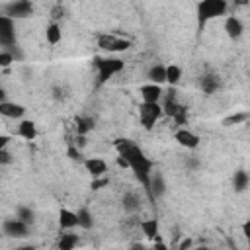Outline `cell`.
Returning <instances> with one entry per match:
<instances>
[{
	"label": "cell",
	"instance_id": "6da1fadb",
	"mask_svg": "<svg viewBox=\"0 0 250 250\" xmlns=\"http://www.w3.org/2000/svg\"><path fill=\"white\" fill-rule=\"evenodd\" d=\"M117 154L125 156L129 162V168L133 170L137 182L143 186V189L148 193L150 191V176L154 172V162L145 154V150L131 139H117L115 141Z\"/></svg>",
	"mask_w": 250,
	"mask_h": 250
},
{
	"label": "cell",
	"instance_id": "7a4b0ae2",
	"mask_svg": "<svg viewBox=\"0 0 250 250\" xmlns=\"http://www.w3.org/2000/svg\"><path fill=\"white\" fill-rule=\"evenodd\" d=\"M229 10L227 0H199L197 8H195V16H197V25L199 29H203L211 20L225 16Z\"/></svg>",
	"mask_w": 250,
	"mask_h": 250
},
{
	"label": "cell",
	"instance_id": "3957f363",
	"mask_svg": "<svg viewBox=\"0 0 250 250\" xmlns=\"http://www.w3.org/2000/svg\"><path fill=\"white\" fill-rule=\"evenodd\" d=\"M94 66L98 70V86H104L107 80H111L115 74H119L125 68V62L121 59H113V57H107V59L96 57Z\"/></svg>",
	"mask_w": 250,
	"mask_h": 250
},
{
	"label": "cell",
	"instance_id": "277c9868",
	"mask_svg": "<svg viewBox=\"0 0 250 250\" xmlns=\"http://www.w3.org/2000/svg\"><path fill=\"white\" fill-rule=\"evenodd\" d=\"M162 113H164V107L158 102H143L139 105V119L145 129H152L156 121L162 117Z\"/></svg>",
	"mask_w": 250,
	"mask_h": 250
},
{
	"label": "cell",
	"instance_id": "5b68a950",
	"mask_svg": "<svg viewBox=\"0 0 250 250\" xmlns=\"http://www.w3.org/2000/svg\"><path fill=\"white\" fill-rule=\"evenodd\" d=\"M131 45L133 43L127 37H119L113 33H100L98 35V47L102 51H107V53H121V51H127Z\"/></svg>",
	"mask_w": 250,
	"mask_h": 250
},
{
	"label": "cell",
	"instance_id": "8992f818",
	"mask_svg": "<svg viewBox=\"0 0 250 250\" xmlns=\"http://www.w3.org/2000/svg\"><path fill=\"white\" fill-rule=\"evenodd\" d=\"M4 14L14 20H25V18L33 16V4H31V0H12L6 4Z\"/></svg>",
	"mask_w": 250,
	"mask_h": 250
},
{
	"label": "cell",
	"instance_id": "52a82bcc",
	"mask_svg": "<svg viewBox=\"0 0 250 250\" xmlns=\"http://www.w3.org/2000/svg\"><path fill=\"white\" fill-rule=\"evenodd\" d=\"M16 43V23H14V18L10 16H0V45L4 49H10L14 47Z\"/></svg>",
	"mask_w": 250,
	"mask_h": 250
},
{
	"label": "cell",
	"instance_id": "ba28073f",
	"mask_svg": "<svg viewBox=\"0 0 250 250\" xmlns=\"http://www.w3.org/2000/svg\"><path fill=\"white\" fill-rule=\"evenodd\" d=\"M29 227H31V225H27L25 221H21V219H18V217L6 219V221L2 223V230H4V234L10 236V238H25V236L29 234Z\"/></svg>",
	"mask_w": 250,
	"mask_h": 250
},
{
	"label": "cell",
	"instance_id": "9c48e42d",
	"mask_svg": "<svg viewBox=\"0 0 250 250\" xmlns=\"http://www.w3.org/2000/svg\"><path fill=\"white\" fill-rule=\"evenodd\" d=\"M162 107H164V113H168L178 125H186L188 123V109H186V105H182V104H178L174 100V92H172V96L166 98Z\"/></svg>",
	"mask_w": 250,
	"mask_h": 250
},
{
	"label": "cell",
	"instance_id": "30bf717a",
	"mask_svg": "<svg viewBox=\"0 0 250 250\" xmlns=\"http://www.w3.org/2000/svg\"><path fill=\"white\" fill-rule=\"evenodd\" d=\"M174 141H176L180 146H184V148H197L201 139H199V135H195L193 131L182 127V129H178V131L174 133Z\"/></svg>",
	"mask_w": 250,
	"mask_h": 250
},
{
	"label": "cell",
	"instance_id": "8fae6325",
	"mask_svg": "<svg viewBox=\"0 0 250 250\" xmlns=\"http://www.w3.org/2000/svg\"><path fill=\"white\" fill-rule=\"evenodd\" d=\"M84 168L86 172L92 176V178H100V176H105L107 172V164L104 158H98V156H90V158H84Z\"/></svg>",
	"mask_w": 250,
	"mask_h": 250
},
{
	"label": "cell",
	"instance_id": "7c38bea8",
	"mask_svg": "<svg viewBox=\"0 0 250 250\" xmlns=\"http://www.w3.org/2000/svg\"><path fill=\"white\" fill-rule=\"evenodd\" d=\"M164 193H166V182H164V176H162L160 172H152V176H150V191H148V199H150V201H156V199H160Z\"/></svg>",
	"mask_w": 250,
	"mask_h": 250
},
{
	"label": "cell",
	"instance_id": "4fadbf2b",
	"mask_svg": "<svg viewBox=\"0 0 250 250\" xmlns=\"http://www.w3.org/2000/svg\"><path fill=\"white\" fill-rule=\"evenodd\" d=\"M59 227H61L62 230H72V229H76V227H78V213L72 211V209L62 207V209L59 211Z\"/></svg>",
	"mask_w": 250,
	"mask_h": 250
},
{
	"label": "cell",
	"instance_id": "5bb4252c",
	"mask_svg": "<svg viewBox=\"0 0 250 250\" xmlns=\"http://www.w3.org/2000/svg\"><path fill=\"white\" fill-rule=\"evenodd\" d=\"M0 113L4 117H10V119H21L25 115V107L21 104H14V102H0Z\"/></svg>",
	"mask_w": 250,
	"mask_h": 250
},
{
	"label": "cell",
	"instance_id": "9a60e30c",
	"mask_svg": "<svg viewBox=\"0 0 250 250\" xmlns=\"http://www.w3.org/2000/svg\"><path fill=\"white\" fill-rule=\"evenodd\" d=\"M162 98V86L148 82L145 86H141V100L143 102H160Z\"/></svg>",
	"mask_w": 250,
	"mask_h": 250
},
{
	"label": "cell",
	"instance_id": "2e32d148",
	"mask_svg": "<svg viewBox=\"0 0 250 250\" xmlns=\"http://www.w3.org/2000/svg\"><path fill=\"white\" fill-rule=\"evenodd\" d=\"M225 31H227V35H229L230 39H238V37L242 35V31H244L242 21H240L238 18H234V16H229V18L225 20Z\"/></svg>",
	"mask_w": 250,
	"mask_h": 250
},
{
	"label": "cell",
	"instance_id": "e0dca14e",
	"mask_svg": "<svg viewBox=\"0 0 250 250\" xmlns=\"http://www.w3.org/2000/svg\"><path fill=\"white\" fill-rule=\"evenodd\" d=\"M18 135L25 141H33L37 137V125L31 119H21L18 125Z\"/></svg>",
	"mask_w": 250,
	"mask_h": 250
},
{
	"label": "cell",
	"instance_id": "ac0fdd59",
	"mask_svg": "<svg viewBox=\"0 0 250 250\" xmlns=\"http://www.w3.org/2000/svg\"><path fill=\"white\" fill-rule=\"evenodd\" d=\"M139 229L143 230V234L146 236V238H150V240H154V238H158V230H160V225H158V219H145V221H141L139 223Z\"/></svg>",
	"mask_w": 250,
	"mask_h": 250
},
{
	"label": "cell",
	"instance_id": "d6986e66",
	"mask_svg": "<svg viewBox=\"0 0 250 250\" xmlns=\"http://www.w3.org/2000/svg\"><path fill=\"white\" fill-rule=\"evenodd\" d=\"M146 78H148V82H154V84H160V86H162V84L166 82V64H160V62L152 64V66L148 68Z\"/></svg>",
	"mask_w": 250,
	"mask_h": 250
},
{
	"label": "cell",
	"instance_id": "ffe728a7",
	"mask_svg": "<svg viewBox=\"0 0 250 250\" xmlns=\"http://www.w3.org/2000/svg\"><path fill=\"white\" fill-rule=\"evenodd\" d=\"M45 39H47L49 45L61 43V39H62V29H61L59 21H51V23L45 27Z\"/></svg>",
	"mask_w": 250,
	"mask_h": 250
},
{
	"label": "cell",
	"instance_id": "44dd1931",
	"mask_svg": "<svg viewBox=\"0 0 250 250\" xmlns=\"http://www.w3.org/2000/svg\"><path fill=\"white\" fill-rule=\"evenodd\" d=\"M57 246H59L61 250H72V248H76V246H78V234H74L72 230H64V232L61 234Z\"/></svg>",
	"mask_w": 250,
	"mask_h": 250
},
{
	"label": "cell",
	"instance_id": "7402d4cb",
	"mask_svg": "<svg viewBox=\"0 0 250 250\" xmlns=\"http://www.w3.org/2000/svg\"><path fill=\"white\" fill-rule=\"evenodd\" d=\"M248 186H250L248 172L246 170H236L234 176H232V188H234V191H244Z\"/></svg>",
	"mask_w": 250,
	"mask_h": 250
},
{
	"label": "cell",
	"instance_id": "603a6c76",
	"mask_svg": "<svg viewBox=\"0 0 250 250\" xmlns=\"http://www.w3.org/2000/svg\"><path fill=\"white\" fill-rule=\"evenodd\" d=\"M76 213H78V227H80V229L88 230V229L94 227V215L90 213L88 207H80Z\"/></svg>",
	"mask_w": 250,
	"mask_h": 250
},
{
	"label": "cell",
	"instance_id": "cb8c5ba5",
	"mask_svg": "<svg viewBox=\"0 0 250 250\" xmlns=\"http://www.w3.org/2000/svg\"><path fill=\"white\" fill-rule=\"evenodd\" d=\"M74 127H76V133L78 135H86L94 129V119L92 117H84V115H78L74 119Z\"/></svg>",
	"mask_w": 250,
	"mask_h": 250
},
{
	"label": "cell",
	"instance_id": "d4e9b609",
	"mask_svg": "<svg viewBox=\"0 0 250 250\" xmlns=\"http://www.w3.org/2000/svg\"><path fill=\"white\" fill-rule=\"evenodd\" d=\"M123 209H125L127 213H135V211H139V209H141V201H139L137 193L127 191V193L123 195Z\"/></svg>",
	"mask_w": 250,
	"mask_h": 250
},
{
	"label": "cell",
	"instance_id": "484cf974",
	"mask_svg": "<svg viewBox=\"0 0 250 250\" xmlns=\"http://www.w3.org/2000/svg\"><path fill=\"white\" fill-rule=\"evenodd\" d=\"M180 78H182V68L178 66V64H166V82L174 88V86H178V82H180Z\"/></svg>",
	"mask_w": 250,
	"mask_h": 250
},
{
	"label": "cell",
	"instance_id": "4316f807",
	"mask_svg": "<svg viewBox=\"0 0 250 250\" xmlns=\"http://www.w3.org/2000/svg\"><path fill=\"white\" fill-rule=\"evenodd\" d=\"M217 88H219V78H217L215 74H205V76L201 78V90H203L205 94H213Z\"/></svg>",
	"mask_w": 250,
	"mask_h": 250
},
{
	"label": "cell",
	"instance_id": "83f0119b",
	"mask_svg": "<svg viewBox=\"0 0 250 250\" xmlns=\"http://www.w3.org/2000/svg\"><path fill=\"white\" fill-rule=\"evenodd\" d=\"M248 117H250V113H246V111H238V113H232V115L225 117V119L221 121V125H223V127H232V125H240V123H244V121H246Z\"/></svg>",
	"mask_w": 250,
	"mask_h": 250
},
{
	"label": "cell",
	"instance_id": "f1b7e54d",
	"mask_svg": "<svg viewBox=\"0 0 250 250\" xmlns=\"http://www.w3.org/2000/svg\"><path fill=\"white\" fill-rule=\"evenodd\" d=\"M16 217L21 219V221H25L27 225H33V221H35V213H33L31 207H27V205H20V207L16 209Z\"/></svg>",
	"mask_w": 250,
	"mask_h": 250
},
{
	"label": "cell",
	"instance_id": "f546056e",
	"mask_svg": "<svg viewBox=\"0 0 250 250\" xmlns=\"http://www.w3.org/2000/svg\"><path fill=\"white\" fill-rule=\"evenodd\" d=\"M12 62H14V53H12L10 49H4V51L0 53V66H2V68H8Z\"/></svg>",
	"mask_w": 250,
	"mask_h": 250
},
{
	"label": "cell",
	"instance_id": "4dcf8cb0",
	"mask_svg": "<svg viewBox=\"0 0 250 250\" xmlns=\"http://www.w3.org/2000/svg\"><path fill=\"white\" fill-rule=\"evenodd\" d=\"M62 14H64L62 4H57V6L53 8V12H51V21H59V20L62 18Z\"/></svg>",
	"mask_w": 250,
	"mask_h": 250
},
{
	"label": "cell",
	"instance_id": "1f68e13d",
	"mask_svg": "<svg viewBox=\"0 0 250 250\" xmlns=\"http://www.w3.org/2000/svg\"><path fill=\"white\" fill-rule=\"evenodd\" d=\"M104 186H107V178L105 176H100V178L92 180V189H102Z\"/></svg>",
	"mask_w": 250,
	"mask_h": 250
},
{
	"label": "cell",
	"instance_id": "d6a6232c",
	"mask_svg": "<svg viewBox=\"0 0 250 250\" xmlns=\"http://www.w3.org/2000/svg\"><path fill=\"white\" fill-rule=\"evenodd\" d=\"M10 160H12V156L8 152V146L6 148H0V164H8Z\"/></svg>",
	"mask_w": 250,
	"mask_h": 250
},
{
	"label": "cell",
	"instance_id": "836d02e7",
	"mask_svg": "<svg viewBox=\"0 0 250 250\" xmlns=\"http://www.w3.org/2000/svg\"><path fill=\"white\" fill-rule=\"evenodd\" d=\"M66 154H68V156H70L72 160H82V154H80V150H76L74 146H68Z\"/></svg>",
	"mask_w": 250,
	"mask_h": 250
},
{
	"label": "cell",
	"instance_id": "e575fe53",
	"mask_svg": "<svg viewBox=\"0 0 250 250\" xmlns=\"http://www.w3.org/2000/svg\"><path fill=\"white\" fill-rule=\"evenodd\" d=\"M242 234H244V238L250 242V219L242 223Z\"/></svg>",
	"mask_w": 250,
	"mask_h": 250
},
{
	"label": "cell",
	"instance_id": "d590c367",
	"mask_svg": "<svg viewBox=\"0 0 250 250\" xmlns=\"http://www.w3.org/2000/svg\"><path fill=\"white\" fill-rule=\"evenodd\" d=\"M189 246H191V240H189V238H184L178 248H180V250H186V248H189Z\"/></svg>",
	"mask_w": 250,
	"mask_h": 250
},
{
	"label": "cell",
	"instance_id": "8d00e7d4",
	"mask_svg": "<svg viewBox=\"0 0 250 250\" xmlns=\"http://www.w3.org/2000/svg\"><path fill=\"white\" fill-rule=\"evenodd\" d=\"M8 141H10V139H8L6 135H2V137H0V148H6V146H8Z\"/></svg>",
	"mask_w": 250,
	"mask_h": 250
},
{
	"label": "cell",
	"instance_id": "74e56055",
	"mask_svg": "<svg viewBox=\"0 0 250 250\" xmlns=\"http://www.w3.org/2000/svg\"><path fill=\"white\" fill-rule=\"evenodd\" d=\"M244 2H246V0H238V4H244Z\"/></svg>",
	"mask_w": 250,
	"mask_h": 250
}]
</instances>
